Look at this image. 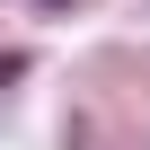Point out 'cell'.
<instances>
[]
</instances>
